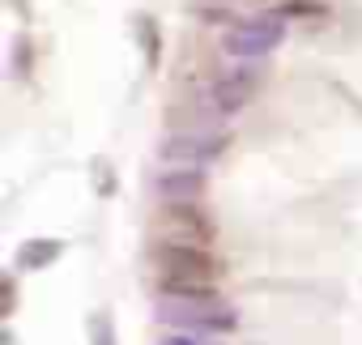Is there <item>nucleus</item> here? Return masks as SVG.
Segmentation results:
<instances>
[{"label":"nucleus","mask_w":362,"mask_h":345,"mask_svg":"<svg viewBox=\"0 0 362 345\" xmlns=\"http://www.w3.org/2000/svg\"><path fill=\"white\" fill-rule=\"evenodd\" d=\"M158 281H218V260L209 256L205 243H170L158 239L149 252Z\"/></svg>","instance_id":"f257e3e1"},{"label":"nucleus","mask_w":362,"mask_h":345,"mask_svg":"<svg viewBox=\"0 0 362 345\" xmlns=\"http://www.w3.org/2000/svg\"><path fill=\"white\" fill-rule=\"evenodd\" d=\"M94 345H115V332H111V315H94Z\"/></svg>","instance_id":"f8f14e48"},{"label":"nucleus","mask_w":362,"mask_h":345,"mask_svg":"<svg viewBox=\"0 0 362 345\" xmlns=\"http://www.w3.org/2000/svg\"><path fill=\"white\" fill-rule=\"evenodd\" d=\"M153 235L170 239V243H209L214 226L197 209V201H162V209L153 218Z\"/></svg>","instance_id":"7ed1b4c3"},{"label":"nucleus","mask_w":362,"mask_h":345,"mask_svg":"<svg viewBox=\"0 0 362 345\" xmlns=\"http://www.w3.org/2000/svg\"><path fill=\"white\" fill-rule=\"evenodd\" d=\"M13 298H18V290H13V277H5V315H9V311L18 307Z\"/></svg>","instance_id":"4468645a"},{"label":"nucleus","mask_w":362,"mask_h":345,"mask_svg":"<svg viewBox=\"0 0 362 345\" xmlns=\"http://www.w3.org/2000/svg\"><path fill=\"white\" fill-rule=\"evenodd\" d=\"M158 345H209V341H205V332L179 328V332H166V337H158Z\"/></svg>","instance_id":"9b49d317"},{"label":"nucleus","mask_w":362,"mask_h":345,"mask_svg":"<svg viewBox=\"0 0 362 345\" xmlns=\"http://www.w3.org/2000/svg\"><path fill=\"white\" fill-rule=\"evenodd\" d=\"M136 30H141V43H145V64H149V69H158V60H162V43H158V22H153L149 13H141V18H136Z\"/></svg>","instance_id":"1a4fd4ad"},{"label":"nucleus","mask_w":362,"mask_h":345,"mask_svg":"<svg viewBox=\"0 0 362 345\" xmlns=\"http://www.w3.org/2000/svg\"><path fill=\"white\" fill-rule=\"evenodd\" d=\"M153 188H158L162 201H201L205 170L201 166H170V170H162V175L153 180Z\"/></svg>","instance_id":"423d86ee"},{"label":"nucleus","mask_w":362,"mask_h":345,"mask_svg":"<svg viewBox=\"0 0 362 345\" xmlns=\"http://www.w3.org/2000/svg\"><path fill=\"white\" fill-rule=\"evenodd\" d=\"M281 43V26L269 22V18H256V22H239L230 35H226V52L239 56V60H256L264 52H273Z\"/></svg>","instance_id":"20e7f679"},{"label":"nucleus","mask_w":362,"mask_h":345,"mask_svg":"<svg viewBox=\"0 0 362 345\" xmlns=\"http://www.w3.org/2000/svg\"><path fill=\"white\" fill-rule=\"evenodd\" d=\"M256 94V77L252 73H230V77H222L214 90H209V98H214V107L218 111H239V107H247V98Z\"/></svg>","instance_id":"0eeeda50"},{"label":"nucleus","mask_w":362,"mask_h":345,"mask_svg":"<svg viewBox=\"0 0 362 345\" xmlns=\"http://www.w3.org/2000/svg\"><path fill=\"white\" fill-rule=\"evenodd\" d=\"M13 69H18V73L30 69V47H26V39H18V47H13Z\"/></svg>","instance_id":"ddd939ff"},{"label":"nucleus","mask_w":362,"mask_h":345,"mask_svg":"<svg viewBox=\"0 0 362 345\" xmlns=\"http://www.w3.org/2000/svg\"><path fill=\"white\" fill-rule=\"evenodd\" d=\"M158 315L175 328H192V332H205V337L235 328V315L226 311L222 298H170V294H162Z\"/></svg>","instance_id":"f03ea898"},{"label":"nucleus","mask_w":362,"mask_h":345,"mask_svg":"<svg viewBox=\"0 0 362 345\" xmlns=\"http://www.w3.org/2000/svg\"><path fill=\"white\" fill-rule=\"evenodd\" d=\"M60 252H64L60 239H30V243L18 247V269H26V273H35V269H52V264L60 260Z\"/></svg>","instance_id":"6e6552de"},{"label":"nucleus","mask_w":362,"mask_h":345,"mask_svg":"<svg viewBox=\"0 0 362 345\" xmlns=\"http://www.w3.org/2000/svg\"><path fill=\"white\" fill-rule=\"evenodd\" d=\"M320 13H324L320 0H286L281 5V18H320Z\"/></svg>","instance_id":"9d476101"},{"label":"nucleus","mask_w":362,"mask_h":345,"mask_svg":"<svg viewBox=\"0 0 362 345\" xmlns=\"http://www.w3.org/2000/svg\"><path fill=\"white\" fill-rule=\"evenodd\" d=\"M222 149H226V136L222 132H214V136H205V132H197V136H166L162 141V158L175 162V166H205Z\"/></svg>","instance_id":"39448f33"}]
</instances>
